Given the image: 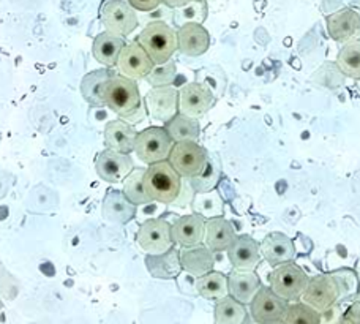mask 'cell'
Segmentation results:
<instances>
[{
  "label": "cell",
  "instance_id": "d590c367",
  "mask_svg": "<svg viewBox=\"0 0 360 324\" xmlns=\"http://www.w3.org/2000/svg\"><path fill=\"white\" fill-rule=\"evenodd\" d=\"M176 76H177L176 62L169 59L168 62L155 65L144 80L149 82L152 87H163V86H171V84L174 82Z\"/></svg>",
  "mask_w": 360,
  "mask_h": 324
},
{
  "label": "cell",
  "instance_id": "83f0119b",
  "mask_svg": "<svg viewBox=\"0 0 360 324\" xmlns=\"http://www.w3.org/2000/svg\"><path fill=\"white\" fill-rule=\"evenodd\" d=\"M114 75H115L114 71L109 70L108 67L105 70H95L92 73H87L84 77H82L81 92L90 106H98V108L105 106V101L101 99V90H103V86H105V82Z\"/></svg>",
  "mask_w": 360,
  "mask_h": 324
},
{
  "label": "cell",
  "instance_id": "4316f807",
  "mask_svg": "<svg viewBox=\"0 0 360 324\" xmlns=\"http://www.w3.org/2000/svg\"><path fill=\"white\" fill-rule=\"evenodd\" d=\"M195 288L199 296L209 301H220L229 294L228 277L217 270H210L207 274L196 277Z\"/></svg>",
  "mask_w": 360,
  "mask_h": 324
},
{
  "label": "cell",
  "instance_id": "8fae6325",
  "mask_svg": "<svg viewBox=\"0 0 360 324\" xmlns=\"http://www.w3.org/2000/svg\"><path fill=\"white\" fill-rule=\"evenodd\" d=\"M119 75L130 77V80H144L150 73L155 63L150 59V56L146 53V49L138 42L127 43L119 56L117 65Z\"/></svg>",
  "mask_w": 360,
  "mask_h": 324
},
{
  "label": "cell",
  "instance_id": "2e32d148",
  "mask_svg": "<svg viewBox=\"0 0 360 324\" xmlns=\"http://www.w3.org/2000/svg\"><path fill=\"white\" fill-rule=\"evenodd\" d=\"M205 217L199 213H190L177 218L171 225V235L174 244L182 245V247H191V245L204 242L205 232Z\"/></svg>",
  "mask_w": 360,
  "mask_h": 324
},
{
  "label": "cell",
  "instance_id": "1f68e13d",
  "mask_svg": "<svg viewBox=\"0 0 360 324\" xmlns=\"http://www.w3.org/2000/svg\"><path fill=\"white\" fill-rule=\"evenodd\" d=\"M144 173L146 170L138 168V170H133L128 174L124 180V190L122 192H124L125 197L136 206L149 204L152 201L144 189Z\"/></svg>",
  "mask_w": 360,
  "mask_h": 324
},
{
  "label": "cell",
  "instance_id": "74e56055",
  "mask_svg": "<svg viewBox=\"0 0 360 324\" xmlns=\"http://www.w3.org/2000/svg\"><path fill=\"white\" fill-rule=\"evenodd\" d=\"M335 277V280L340 287V297L342 296H349L356 291L357 287V282H356V275L352 274L349 270H340L335 272V274H332Z\"/></svg>",
  "mask_w": 360,
  "mask_h": 324
},
{
  "label": "cell",
  "instance_id": "7dc6e473",
  "mask_svg": "<svg viewBox=\"0 0 360 324\" xmlns=\"http://www.w3.org/2000/svg\"><path fill=\"white\" fill-rule=\"evenodd\" d=\"M359 37H360V30H359ZM360 42V40H359Z\"/></svg>",
  "mask_w": 360,
  "mask_h": 324
},
{
  "label": "cell",
  "instance_id": "d6986e66",
  "mask_svg": "<svg viewBox=\"0 0 360 324\" xmlns=\"http://www.w3.org/2000/svg\"><path fill=\"white\" fill-rule=\"evenodd\" d=\"M180 263L182 269L193 277H201L214 270L215 256L205 244H196L191 247H182L180 250Z\"/></svg>",
  "mask_w": 360,
  "mask_h": 324
},
{
  "label": "cell",
  "instance_id": "e575fe53",
  "mask_svg": "<svg viewBox=\"0 0 360 324\" xmlns=\"http://www.w3.org/2000/svg\"><path fill=\"white\" fill-rule=\"evenodd\" d=\"M321 313L307 306L305 302L289 304L283 324H319Z\"/></svg>",
  "mask_w": 360,
  "mask_h": 324
},
{
  "label": "cell",
  "instance_id": "ee69618b",
  "mask_svg": "<svg viewBox=\"0 0 360 324\" xmlns=\"http://www.w3.org/2000/svg\"><path fill=\"white\" fill-rule=\"evenodd\" d=\"M240 324H261V323H258V321H256V320L253 318L252 315L247 313V315H245V318H243V321H242Z\"/></svg>",
  "mask_w": 360,
  "mask_h": 324
},
{
  "label": "cell",
  "instance_id": "f6af8a7d",
  "mask_svg": "<svg viewBox=\"0 0 360 324\" xmlns=\"http://www.w3.org/2000/svg\"><path fill=\"white\" fill-rule=\"evenodd\" d=\"M2 307H4V304H2V301H0V310H2Z\"/></svg>",
  "mask_w": 360,
  "mask_h": 324
},
{
  "label": "cell",
  "instance_id": "8d00e7d4",
  "mask_svg": "<svg viewBox=\"0 0 360 324\" xmlns=\"http://www.w3.org/2000/svg\"><path fill=\"white\" fill-rule=\"evenodd\" d=\"M205 15H207V8H205V2H201V0H191L180 8H176V15H174V21L182 25L185 23H199L201 24Z\"/></svg>",
  "mask_w": 360,
  "mask_h": 324
},
{
  "label": "cell",
  "instance_id": "4dcf8cb0",
  "mask_svg": "<svg viewBox=\"0 0 360 324\" xmlns=\"http://www.w3.org/2000/svg\"><path fill=\"white\" fill-rule=\"evenodd\" d=\"M337 67L345 76L360 80V42H348L340 49Z\"/></svg>",
  "mask_w": 360,
  "mask_h": 324
},
{
  "label": "cell",
  "instance_id": "8992f818",
  "mask_svg": "<svg viewBox=\"0 0 360 324\" xmlns=\"http://www.w3.org/2000/svg\"><path fill=\"white\" fill-rule=\"evenodd\" d=\"M207 152L196 141L174 142L168 157L171 166L184 179H191L198 176V174H201L205 165H207Z\"/></svg>",
  "mask_w": 360,
  "mask_h": 324
},
{
  "label": "cell",
  "instance_id": "b9f144b4",
  "mask_svg": "<svg viewBox=\"0 0 360 324\" xmlns=\"http://www.w3.org/2000/svg\"><path fill=\"white\" fill-rule=\"evenodd\" d=\"M342 324H360V301L352 304L343 313Z\"/></svg>",
  "mask_w": 360,
  "mask_h": 324
},
{
  "label": "cell",
  "instance_id": "cb8c5ba5",
  "mask_svg": "<svg viewBox=\"0 0 360 324\" xmlns=\"http://www.w3.org/2000/svg\"><path fill=\"white\" fill-rule=\"evenodd\" d=\"M146 268L150 272V275L155 278H163V280L176 278L180 274V270H182L180 250L176 247H171L168 251H165V254L147 255Z\"/></svg>",
  "mask_w": 360,
  "mask_h": 324
},
{
  "label": "cell",
  "instance_id": "484cf974",
  "mask_svg": "<svg viewBox=\"0 0 360 324\" xmlns=\"http://www.w3.org/2000/svg\"><path fill=\"white\" fill-rule=\"evenodd\" d=\"M125 44L127 43L124 40V37L114 35V34H111V32L106 30L95 37L92 53H94V57L96 61L105 65V67L111 68L117 65L119 56Z\"/></svg>",
  "mask_w": 360,
  "mask_h": 324
},
{
  "label": "cell",
  "instance_id": "7402d4cb",
  "mask_svg": "<svg viewBox=\"0 0 360 324\" xmlns=\"http://www.w3.org/2000/svg\"><path fill=\"white\" fill-rule=\"evenodd\" d=\"M262 287L259 275L253 270H239L234 269L228 275V289L229 296H233L236 301H239L243 306H247L253 301V297Z\"/></svg>",
  "mask_w": 360,
  "mask_h": 324
},
{
  "label": "cell",
  "instance_id": "ffe728a7",
  "mask_svg": "<svg viewBox=\"0 0 360 324\" xmlns=\"http://www.w3.org/2000/svg\"><path fill=\"white\" fill-rule=\"evenodd\" d=\"M327 30L332 40L338 43L349 42L360 30V15L356 10L343 8L327 16Z\"/></svg>",
  "mask_w": 360,
  "mask_h": 324
},
{
  "label": "cell",
  "instance_id": "7bdbcfd3",
  "mask_svg": "<svg viewBox=\"0 0 360 324\" xmlns=\"http://www.w3.org/2000/svg\"><path fill=\"white\" fill-rule=\"evenodd\" d=\"M191 0H163V4L168 6V8H180V6L186 5Z\"/></svg>",
  "mask_w": 360,
  "mask_h": 324
},
{
  "label": "cell",
  "instance_id": "f1b7e54d",
  "mask_svg": "<svg viewBox=\"0 0 360 324\" xmlns=\"http://www.w3.org/2000/svg\"><path fill=\"white\" fill-rule=\"evenodd\" d=\"M165 128L174 142L198 141L199 133H201L198 119L190 118V116H185L182 113H177L174 118L166 122Z\"/></svg>",
  "mask_w": 360,
  "mask_h": 324
},
{
  "label": "cell",
  "instance_id": "603a6c76",
  "mask_svg": "<svg viewBox=\"0 0 360 324\" xmlns=\"http://www.w3.org/2000/svg\"><path fill=\"white\" fill-rule=\"evenodd\" d=\"M138 132L133 125L125 120H111L105 127V144L106 149L120 152L131 154L134 152V141H136Z\"/></svg>",
  "mask_w": 360,
  "mask_h": 324
},
{
  "label": "cell",
  "instance_id": "6da1fadb",
  "mask_svg": "<svg viewBox=\"0 0 360 324\" xmlns=\"http://www.w3.org/2000/svg\"><path fill=\"white\" fill-rule=\"evenodd\" d=\"M101 99L105 106L124 118L125 120L136 122L144 118L143 99L134 80L115 73L105 82L101 90Z\"/></svg>",
  "mask_w": 360,
  "mask_h": 324
},
{
  "label": "cell",
  "instance_id": "f546056e",
  "mask_svg": "<svg viewBox=\"0 0 360 324\" xmlns=\"http://www.w3.org/2000/svg\"><path fill=\"white\" fill-rule=\"evenodd\" d=\"M214 315L217 324H240L245 318L247 309L243 304L228 294L223 299L217 301Z\"/></svg>",
  "mask_w": 360,
  "mask_h": 324
},
{
  "label": "cell",
  "instance_id": "ab89813d",
  "mask_svg": "<svg viewBox=\"0 0 360 324\" xmlns=\"http://www.w3.org/2000/svg\"><path fill=\"white\" fill-rule=\"evenodd\" d=\"M195 193H196V192L193 190L190 180L182 177V189H180L179 197L176 198V201H174V203H172V204H176V206H186V204H190V203H193V198H195Z\"/></svg>",
  "mask_w": 360,
  "mask_h": 324
},
{
  "label": "cell",
  "instance_id": "bcb514c9",
  "mask_svg": "<svg viewBox=\"0 0 360 324\" xmlns=\"http://www.w3.org/2000/svg\"><path fill=\"white\" fill-rule=\"evenodd\" d=\"M201 2H207V0H201Z\"/></svg>",
  "mask_w": 360,
  "mask_h": 324
},
{
  "label": "cell",
  "instance_id": "30bf717a",
  "mask_svg": "<svg viewBox=\"0 0 360 324\" xmlns=\"http://www.w3.org/2000/svg\"><path fill=\"white\" fill-rule=\"evenodd\" d=\"M340 299V287L332 274L316 275L310 278L307 288L302 294V302L323 313Z\"/></svg>",
  "mask_w": 360,
  "mask_h": 324
},
{
  "label": "cell",
  "instance_id": "d6a6232c",
  "mask_svg": "<svg viewBox=\"0 0 360 324\" xmlns=\"http://www.w3.org/2000/svg\"><path fill=\"white\" fill-rule=\"evenodd\" d=\"M191 206L193 211L205 218L220 217L223 213V199L215 190L196 193V197L193 198Z\"/></svg>",
  "mask_w": 360,
  "mask_h": 324
},
{
  "label": "cell",
  "instance_id": "5b68a950",
  "mask_svg": "<svg viewBox=\"0 0 360 324\" xmlns=\"http://www.w3.org/2000/svg\"><path fill=\"white\" fill-rule=\"evenodd\" d=\"M174 141L165 127H149L139 132L134 141V154L147 165L168 160Z\"/></svg>",
  "mask_w": 360,
  "mask_h": 324
},
{
  "label": "cell",
  "instance_id": "e0dca14e",
  "mask_svg": "<svg viewBox=\"0 0 360 324\" xmlns=\"http://www.w3.org/2000/svg\"><path fill=\"white\" fill-rule=\"evenodd\" d=\"M226 251L234 269L255 270L256 266L259 264V244L252 236H237Z\"/></svg>",
  "mask_w": 360,
  "mask_h": 324
},
{
  "label": "cell",
  "instance_id": "ba28073f",
  "mask_svg": "<svg viewBox=\"0 0 360 324\" xmlns=\"http://www.w3.org/2000/svg\"><path fill=\"white\" fill-rule=\"evenodd\" d=\"M289 302L274 293L270 287H261L250 302V315L261 324H283Z\"/></svg>",
  "mask_w": 360,
  "mask_h": 324
},
{
  "label": "cell",
  "instance_id": "d4e9b609",
  "mask_svg": "<svg viewBox=\"0 0 360 324\" xmlns=\"http://www.w3.org/2000/svg\"><path fill=\"white\" fill-rule=\"evenodd\" d=\"M136 213V204L125 197L124 192H109L103 201V217L115 225H125Z\"/></svg>",
  "mask_w": 360,
  "mask_h": 324
},
{
  "label": "cell",
  "instance_id": "ac0fdd59",
  "mask_svg": "<svg viewBox=\"0 0 360 324\" xmlns=\"http://www.w3.org/2000/svg\"><path fill=\"white\" fill-rule=\"evenodd\" d=\"M259 250L261 255L264 256L266 261L272 266V268L291 261L295 255V247L291 237H288L285 232L278 231L270 232V235L262 239Z\"/></svg>",
  "mask_w": 360,
  "mask_h": 324
},
{
  "label": "cell",
  "instance_id": "60d3db41",
  "mask_svg": "<svg viewBox=\"0 0 360 324\" xmlns=\"http://www.w3.org/2000/svg\"><path fill=\"white\" fill-rule=\"evenodd\" d=\"M128 4H130L134 10L149 13L157 10L158 6L163 4V0H128Z\"/></svg>",
  "mask_w": 360,
  "mask_h": 324
},
{
  "label": "cell",
  "instance_id": "7a4b0ae2",
  "mask_svg": "<svg viewBox=\"0 0 360 324\" xmlns=\"http://www.w3.org/2000/svg\"><path fill=\"white\" fill-rule=\"evenodd\" d=\"M144 189L155 203L172 204L182 189V177L168 160L157 161L144 173Z\"/></svg>",
  "mask_w": 360,
  "mask_h": 324
},
{
  "label": "cell",
  "instance_id": "9c48e42d",
  "mask_svg": "<svg viewBox=\"0 0 360 324\" xmlns=\"http://www.w3.org/2000/svg\"><path fill=\"white\" fill-rule=\"evenodd\" d=\"M136 241L147 255H160L174 247L171 223L163 218H150L139 226Z\"/></svg>",
  "mask_w": 360,
  "mask_h": 324
},
{
  "label": "cell",
  "instance_id": "3957f363",
  "mask_svg": "<svg viewBox=\"0 0 360 324\" xmlns=\"http://www.w3.org/2000/svg\"><path fill=\"white\" fill-rule=\"evenodd\" d=\"M138 43L155 65L168 62L179 49L177 32L165 21H150L147 24L138 37Z\"/></svg>",
  "mask_w": 360,
  "mask_h": 324
},
{
  "label": "cell",
  "instance_id": "277c9868",
  "mask_svg": "<svg viewBox=\"0 0 360 324\" xmlns=\"http://www.w3.org/2000/svg\"><path fill=\"white\" fill-rule=\"evenodd\" d=\"M310 277L295 263H283L272 270L269 277L270 288L288 302H297L307 288Z\"/></svg>",
  "mask_w": 360,
  "mask_h": 324
},
{
  "label": "cell",
  "instance_id": "52a82bcc",
  "mask_svg": "<svg viewBox=\"0 0 360 324\" xmlns=\"http://www.w3.org/2000/svg\"><path fill=\"white\" fill-rule=\"evenodd\" d=\"M100 19L108 32L119 37H128L139 24L136 10L124 0H106L101 5Z\"/></svg>",
  "mask_w": 360,
  "mask_h": 324
},
{
  "label": "cell",
  "instance_id": "836d02e7",
  "mask_svg": "<svg viewBox=\"0 0 360 324\" xmlns=\"http://www.w3.org/2000/svg\"><path fill=\"white\" fill-rule=\"evenodd\" d=\"M220 176H221V170H220V165H218V161L207 160V165H205L204 171L188 180L193 187V190L196 193H204L215 189L218 180H220Z\"/></svg>",
  "mask_w": 360,
  "mask_h": 324
},
{
  "label": "cell",
  "instance_id": "9a60e30c",
  "mask_svg": "<svg viewBox=\"0 0 360 324\" xmlns=\"http://www.w3.org/2000/svg\"><path fill=\"white\" fill-rule=\"evenodd\" d=\"M179 51L185 56H202L210 46V35L199 23H185L177 30Z\"/></svg>",
  "mask_w": 360,
  "mask_h": 324
},
{
  "label": "cell",
  "instance_id": "7c38bea8",
  "mask_svg": "<svg viewBox=\"0 0 360 324\" xmlns=\"http://www.w3.org/2000/svg\"><path fill=\"white\" fill-rule=\"evenodd\" d=\"M95 170L100 179L109 184H117L133 171V158L130 154H120L106 149L95 158Z\"/></svg>",
  "mask_w": 360,
  "mask_h": 324
},
{
  "label": "cell",
  "instance_id": "4fadbf2b",
  "mask_svg": "<svg viewBox=\"0 0 360 324\" xmlns=\"http://www.w3.org/2000/svg\"><path fill=\"white\" fill-rule=\"evenodd\" d=\"M214 105V94L204 84L190 82L179 90V113L190 118H201Z\"/></svg>",
  "mask_w": 360,
  "mask_h": 324
},
{
  "label": "cell",
  "instance_id": "f35d334b",
  "mask_svg": "<svg viewBox=\"0 0 360 324\" xmlns=\"http://www.w3.org/2000/svg\"><path fill=\"white\" fill-rule=\"evenodd\" d=\"M343 309L340 306L338 302L333 304L327 310H324L323 313H321V320L319 324H342L343 320Z\"/></svg>",
  "mask_w": 360,
  "mask_h": 324
},
{
  "label": "cell",
  "instance_id": "5bb4252c",
  "mask_svg": "<svg viewBox=\"0 0 360 324\" xmlns=\"http://www.w3.org/2000/svg\"><path fill=\"white\" fill-rule=\"evenodd\" d=\"M146 106L153 120L166 124L179 113V90L172 86L153 87L146 95Z\"/></svg>",
  "mask_w": 360,
  "mask_h": 324
},
{
  "label": "cell",
  "instance_id": "44dd1931",
  "mask_svg": "<svg viewBox=\"0 0 360 324\" xmlns=\"http://www.w3.org/2000/svg\"><path fill=\"white\" fill-rule=\"evenodd\" d=\"M237 237L234 226L226 218L212 217L205 220L204 244L214 251H226Z\"/></svg>",
  "mask_w": 360,
  "mask_h": 324
}]
</instances>
